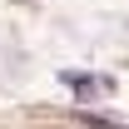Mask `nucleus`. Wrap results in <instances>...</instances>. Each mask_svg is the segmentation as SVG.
<instances>
[{
  "mask_svg": "<svg viewBox=\"0 0 129 129\" xmlns=\"http://www.w3.org/2000/svg\"><path fill=\"white\" fill-rule=\"evenodd\" d=\"M84 119H89L94 129H129V124H114V119H99V114H84Z\"/></svg>",
  "mask_w": 129,
  "mask_h": 129,
  "instance_id": "1",
  "label": "nucleus"
}]
</instances>
